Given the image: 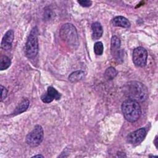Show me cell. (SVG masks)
I'll use <instances>...</instances> for the list:
<instances>
[{
	"instance_id": "6da1fadb",
	"label": "cell",
	"mask_w": 158,
	"mask_h": 158,
	"mask_svg": "<svg viewBox=\"0 0 158 158\" xmlns=\"http://www.w3.org/2000/svg\"><path fill=\"white\" fill-rule=\"evenodd\" d=\"M125 94L130 99L137 102H143L148 97V91L146 86L137 81L127 82L123 86Z\"/></svg>"
},
{
	"instance_id": "7a4b0ae2",
	"label": "cell",
	"mask_w": 158,
	"mask_h": 158,
	"mask_svg": "<svg viewBox=\"0 0 158 158\" xmlns=\"http://www.w3.org/2000/svg\"><path fill=\"white\" fill-rule=\"evenodd\" d=\"M121 109L125 118L130 122L137 121L141 115V108L139 104L131 99L123 102Z\"/></svg>"
},
{
	"instance_id": "3957f363",
	"label": "cell",
	"mask_w": 158,
	"mask_h": 158,
	"mask_svg": "<svg viewBox=\"0 0 158 158\" xmlns=\"http://www.w3.org/2000/svg\"><path fill=\"white\" fill-rule=\"evenodd\" d=\"M61 39L70 48L77 49L79 44L78 36L76 28L72 23L64 24L60 30Z\"/></svg>"
},
{
	"instance_id": "277c9868",
	"label": "cell",
	"mask_w": 158,
	"mask_h": 158,
	"mask_svg": "<svg viewBox=\"0 0 158 158\" xmlns=\"http://www.w3.org/2000/svg\"><path fill=\"white\" fill-rule=\"evenodd\" d=\"M38 28L35 27L31 30L25 44L26 56L31 59L35 57L38 52Z\"/></svg>"
},
{
	"instance_id": "5b68a950",
	"label": "cell",
	"mask_w": 158,
	"mask_h": 158,
	"mask_svg": "<svg viewBox=\"0 0 158 158\" xmlns=\"http://www.w3.org/2000/svg\"><path fill=\"white\" fill-rule=\"evenodd\" d=\"M44 132L41 125H36L33 130L26 136V143L31 147L38 146L41 144L43 139Z\"/></svg>"
},
{
	"instance_id": "8992f818",
	"label": "cell",
	"mask_w": 158,
	"mask_h": 158,
	"mask_svg": "<svg viewBox=\"0 0 158 158\" xmlns=\"http://www.w3.org/2000/svg\"><path fill=\"white\" fill-rule=\"evenodd\" d=\"M148 52L145 48L138 47L133 52V62L137 67H143L146 65Z\"/></svg>"
},
{
	"instance_id": "52a82bcc",
	"label": "cell",
	"mask_w": 158,
	"mask_h": 158,
	"mask_svg": "<svg viewBox=\"0 0 158 158\" xmlns=\"http://www.w3.org/2000/svg\"><path fill=\"white\" fill-rule=\"evenodd\" d=\"M146 135V131L144 128H141L135 130L127 136V141L130 144L136 145L143 141Z\"/></svg>"
},
{
	"instance_id": "ba28073f",
	"label": "cell",
	"mask_w": 158,
	"mask_h": 158,
	"mask_svg": "<svg viewBox=\"0 0 158 158\" xmlns=\"http://www.w3.org/2000/svg\"><path fill=\"white\" fill-rule=\"evenodd\" d=\"M14 33L12 30H9L4 35L1 46V48L4 50H9L12 48V43L14 40Z\"/></svg>"
},
{
	"instance_id": "9c48e42d",
	"label": "cell",
	"mask_w": 158,
	"mask_h": 158,
	"mask_svg": "<svg viewBox=\"0 0 158 158\" xmlns=\"http://www.w3.org/2000/svg\"><path fill=\"white\" fill-rule=\"evenodd\" d=\"M120 40L117 36H113L110 41V51L112 56L117 59L120 57Z\"/></svg>"
},
{
	"instance_id": "30bf717a",
	"label": "cell",
	"mask_w": 158,
	"mask_h": 158,
	"mask_svg": "<svg viewBox=\"0 0 158 158\" xmlns=\"http://www.w3.org/2000/svg\"><path fill=\"white\" fill-rule=\"evenodd\" d=\"M111 23L114 27H120L123 28H129L130 27V22L129 20L123 16H117L114 17Z\"/></svg>"
},
{
	"instance_id": "8fae6325",
	"label": "cell",
	"mask_w": 158,
	"mask_h": 158,
	"mask_svg": "<svg viewBox=\"0 0 158 158\" xmlns=\"http://www.w3.org/2000/svg\"><path fill=\"white\" fill-rule=\"evenodd\" d=\"M92 29V39L93 40H97L99 39L103 33V29L101 23L98 22L93 23L91 25Z\"/></svg>"
},
{
	"instance_id": "7c38bea8",
	"label": "cell",
	"mask_w": 158,
	"mask_h": 158,
	"mask_svg": "<svg viewBox=\"0 0 158 158\" xmlns=\"http://www.w3.org/2000/svg\"><path fill=\"white\" fill-rule=\"evenodd\" d=\"M29 104L30 101L28 99H23L14 110V112L12 113L13 115H17L25 112L28 109Z\"/></svg>"
},
{
	"instance_id": "4fadbf2b",
	"label": "cell",
	"mask_w": 158,
	"mask_h": 158,
	"mask_svg": "<svg viewBox=\"0 0 158 158\" xmlns=\"http://www.w3.org/2000/svg\"><path fill=\"white\" fill-rule=\"evenodd\" d=\"M85 76V72L82 70H77L72 72L69 76V80L72 83H76L81 80Z\"/></svg>"
},
{
	"instance_id": "5bb4252c",
	"label": "cell",
	"mask_w": 158,
	"mask_h": 158,
	"mask_svg": "<svg viewBox=\"0 0 158 158\" xmlns=\"http://www.w3.org/2000/svg\"><path fill=\"white\" fill-rule=\"evenodd\" d=\"M11 60L9 57L6 56H2L0 57V70H4L9 68L10 65Z\"/></svg>"
},
{
	"instance_id": "9a60e30c",
	"label": "cell",
	"mask_w": 158,
	"mask_h": 158,
	"mask_svg": "<svg viewBox=\"0 0 158 158\" xmlns=\"http://www.w3.org/2000/svg\"><path fill=\"white\" fill-rule=\"evenodd\" d=\"M47 94L49 95V96L52 99H56L58 100L60 99L61 97V94L59 92H58L52 86H49L47 90Z\"/></svg>"
},
{
	"instance_id": "2e32d148",
	"label": "cell",
	"mask_w": 158,
	"mask_h": 158,
	"mask_svg": "<svg viewBox=\"0 0 158 158\" xmlns=\"http://www.w3.org/2000/svg\"><path fill=\"white\" fill-rule=\"evenodd\" d=\"M117 72L115 69V68L110 67L106 69L104 73V76L107 80H112L117 75Z\"/></svg>"
},
{
	"instance_id": "e0dca14e",
	"label": "cell",
	"mask_w": 158,
	"mask_h": 158,
	"mask_svg": "<svg viewBox=\"0 0 158 158\" xmlns=\"http://www.w3.org/2000/svg\"><path fill=\"white\" fill-rule=\"evenodd\" d=\"M104 51V46L102 43L101 41H98L95 43L94 45V51L96 55L101 56L102 54Z\"/></svg>"
},
{
	"instance_id": "ac0fdd59",
	"label": "cell",
	"mask_w": 158,
	"mask_h": 158,
	"mask_svg": "<svg viewBox=\"0 0 158 158\" xmlns=\"http://www.w3.org/2000/svg\"><path fill=\"white\" fill-rule=\"evenodd\" d=\"M0 87H1V101H2L7 97V91L6 88L2 85H1Z\"/></svg>"
},
{
	"instance_id": "d6986e66",
	"label": "cell",
	"mask_w": 158,
	"mask_h": 158,
	"mask_svg": "<svg viewBox=\"0 0 158 158\" xmlns=\"http://www.w3.org/2000/svg\"><path fill=\"white\" fill-rule=\"evenodd\" d=\"M41 101L44 102V103H49L51 102L53 100L49 96V95L46 93L43 94L41 96Z\"/></svg>"
},
{
	"instance_id": "ffe728a7",
	"label": "cell",
	"mask_w": 158,
	"mask_h": 158,
	"mask_svg": "<svg viewBox=\"0 0 158 158\" xmlns=\"http://www.w3.org/2000/svg\"><path fill=\"white\" fill-rule=\"evenodd\" d=\"M77 2L81 6L85 7H89L92 4V2L91 1H88V0H80V1H78Z\"/></svg>"
},
{
	"instance_id": "44dd1931",
	"label": "cell",
	"mask_w": 158,
	"mask_h": 158,
	"mask_svg": "<svg viewBox=\"0 0 158 158\" xmlns=\"http://www.w3.org/2000/svg\"><path fill=\"white\" fill-rule=\"evenodd\" d=\"M157 136H156L155 139H154V144H155V146H156V148H157Z\"/></svg>"
},
{
	"instance_id": "7402d4cb",
	"label": "cell",
	"mask_w": 158,
	"mask_h": 158,
	"mask_svg": "<svg viewBox=\"0 0 158 158\" xmlns=\"http://www.w3.org/2000/svg\"><path fill=\"white\" fill-rule=\"evenodd\" d=\"M43 157V156L41 155V154H38V155H35V156H33L32 157Z\"/></svg>"
}]
</instances>
